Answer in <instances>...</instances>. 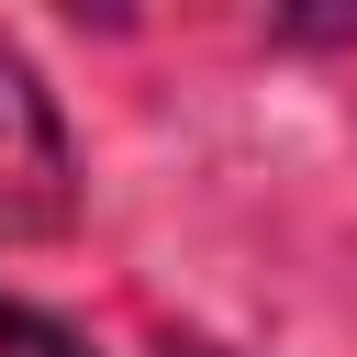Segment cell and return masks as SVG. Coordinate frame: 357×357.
Masks as SVG:
<instances>
[{
  "label": "cell",
  "instance_id": "obj_1",
  "mask_svg": "<svg viewBox=\"0 0 357 357\" xmlns=\"http://www.w3.org/2000/svg\"><path fill=\"white\" fill-rule=\"evenodd\" d=\"M78 212V178H67V134L33 89V67L0 45V245H33Z\"/></svg>",
  "mask_w": 357,
  "mask_h": 357
},
{
  "label": "cell",
  "instance_id": "obj_2",
  "mask_svg": "<svg viewBox=\"0 0 357 357\" xmlns=\"http://www.w3.org/2000/svg\"><path fill=\"white\" fill-rule=\"evenodd\" d=\"M0 357H89L78 335H56L45 312H22V301H0Z\"/></svg>",
  "mask_w": 357,
  "mask_h": 357
},
{
  "label": "cell",
  "instance_id": "obj_3",
  "mask_svg": "<svg viewBox=\"0 0 357 357\" xmlns=\"http://www.w3.org/2000/svg\"><path fill=\"white\" fill-rule=\"evenodd\" d=\"M178 357H212V346H178Z\"/></svg>",
  "mask_w": 357,
  "mask_h": 357
}]
</instances>
